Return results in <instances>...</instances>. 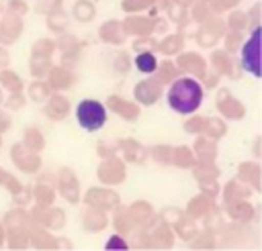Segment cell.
Here are the masks:
<instances>
[{"instance_id": "obj_1", "label": "cell", "mask_w": 262, "mask_h": 251, "mask_svg": "<svg viewBox=\"0 0 262 251\" xmlns=\"http://www.w3.org/2000/svg\"><path fill=\"white\" fill-rule=\"evenodd\" d=\"M166 100L174 112L190 114L203 102V86L192 78H178L172 82Z\"/></svg>"}, {"instance_id": "obj_2", "label": "cell", "mask_w": 262, "mask_h": 251, "mask_svg": "<svg viewBox=\"0 0 262 251\" xmlns=\"http://www.w3.org/2000/svg\"><path fill=\"white\" fill-rule=\"evenodd\" d=\"M76 120L84 131H98L106 122V108L98 100L86 98L76 106Z\"/></svg>"}, {"instance_id": "obj_3", "label": "cell", "mask_w": 262, "mask_h": 251, "mask_svg": "<svg viewBox=\"0 0 262 251\" xmlns=\"http://www.w3.org/2000/svg\"><path fill=\"white\" fill-rule=\"evenodd\" d=\"M260 29L256 27L254 33L250 35V39L246 41V45L242 47V65L246 71H250L252 76L260 78Z\"/></svg>"}, {"instance_id": "obj_4", "label": "cell", "mask_w": 262, "mask_h": 251, "mask_svg": "<svg viewBox=\"0 0 262 251\" xmlns=\"http://www.w3.org/2000/svg\"><path fill=\"white\" fill-rule=\"evenodd\" d=\"M135 67L141 71V73H154L156 67H158V59L154 53H139L135 57Z\"/></svg>"}, {"instance_id": "obj_5", "label": "cell", "mask_w": 262, "mask_h": 251, "mask_svg": "<svg viewBox=\"0 0 262 251\" xmlns=\"http://www.w3.org/2000/svg\"><path fill=\"white\" fill-rule=\"evenodd\" d=\"M104 249H108V251H115V249H117V251H125V249H127V243H125L121 237L115 235V237H111V239L106 241Z\"/></svg>"}]
</instances>
